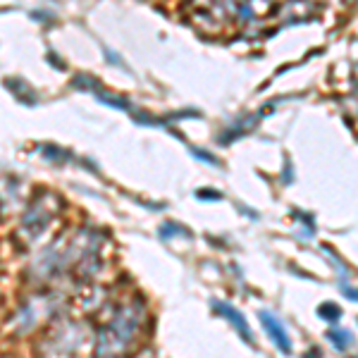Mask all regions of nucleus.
Instances as JSON below:
<instances>
[{
	"label": "nucleus",
	"mask_w": 358,
	"mask_h": 358,
	"mask_svg": "<svg viewBox=\"0 0 358 358\" xmlns=\"http://www.w3.org/2000/svg\"><path fill=\"white\" fill-rule=\"evenodd\" d=\"M143 322V306L141 303H127L113 320L98 332L96 358H120L127 354L129 344L136 339L138 327Z\"/></svg>",
	"instance_id": "obj_1"
},
{
	"label": "nucleus",
	"mask_w": 358,
	"mask_h": 358,
	"mask_svg": "<svg viewBox=\"0 0 358 358\" xmlns=\"http://www.w3.org/2000/svg\"><path fill=\"white\" fill-rule=\"evenodd\" d=\"M53 203H57V196L43 194L41 199H36L31 206H29V210L24 213V220L22 222H24V229L31 236H38L50 224V220H53V215H55Z\"/></svg>",
	"instance_id": "obj_2"
},
{
	"label": "nucleus",
	"mask_w": 358,
	"mask_h": 358,
	"mask_svg": "<svg viewBox=\"0 0 358 358\" xmlns=\"http://www.w3.org/2000/svg\"><path fill=\"white\" fill-rule=\"evenodd\" d=\"M261 322H263L265 330H268L270 339H273V342L280 346L285 354H289V351H292V339H289V334H287L285 325L280 322V317H275L270 310H261Z\"/></svg>",
	"instance_id": "obj_3"
},
{
	"label": "nucleus",
	"mask_w": 358,
	"mask_h": 358,
	"mask_svg": "<svg viewBox=\"0 0 358 358\" xmlns=\"http://www.w3.org/2000/svg\"><path fill=\"white\" fill-rule=\"evenodd\" d=\"M215 308L220 310V315L222 317H227L229 322L239 330L241 337L246 339V342H253V337H251V330H248V325H246V320H244V315L239 313V310L234 308V306H229V303H215Z\"/></svg>",
	"instance_id": "obj_4"
},
{
	"label": "nucleus",
	"mask_w": 358,
	"mask_h": 358,
	"mask_svg": "<svg viewBox=\"0 0 358 358\" xmlns=\"http://www.w3.org/2000/svg\"><path fill=\"white\" fill-rule=\"evenodd\" d=\"M5 84H8V89L15 91L22 103H27V106H36V94H34L31 89H27L24 82H20V79H8Z\"/></svg>",
	"instance_id": "obj_5"
},
{
	"label": "nucleus",
	"mask_w": 358,
	"mask_h": 358,
	"mask_svg": "<svg viewBox=\"0 0 358 358\" xmlns=\"http://www.w3.org/2000/svg\"><path fill=\"white\" fill-rule=\"evenodd\" d=\"M330 339L334 342V346H339V349H344V346H349L351 342H354V337H351V334H346V330H332Z\"/></svg>",
	"instance_id": "obj_6"
},
{
	"label": "nucleus",
	"mask_w": 358,
	"mask_h": 358,
	"mask_svg": "<svg viewBox=\"0 0 358 358\" xmlns=\"http://www.w3.org/2000/svg\"><path fill=\"white\" fill-rule=\"evenodd\" d=\"M317 313L325 317V320H334V317L342 315V308H339V306H334V303H322L320 308H317Z\"/></svg>",
	"instance_id": "obj_7"
}]
</instances>
